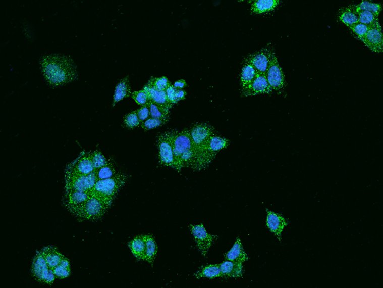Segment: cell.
<instances>
[{
	"instance_id": "6da1fadb",
	"label": "cell",
	"mask_w": 383,
	"mask_h": 288,
	"mask_svg": "<svg viewBox=\"0 0 383 288\" xmlns=\"http://www.w3.org/2000/svg\"><path fill=\"white\" fill-rule=\"evenodd\" d=\"M43 74L50 85H65L78 77L76 67L70 58L59 55L44 57L41 61Z\"/></svg>"
},
{
	"instance_id": "d6986e66",
	"label": "cell",
	"mask_w": 383,
	"mask_h": 288,
	"mask_svg": "<svg viewBox=\"0 0 383 288\" xmlns=\"http://www.w3.org/2000/svg\"><path fill=\"white\" fill-rule=\"evenodd\" d=\"M90 191H66L65 193L64 203L67 208L81 205L90 198Z\"/></svg>"
},
{
	"instance_id": "7a4b0ae2",
	"label": "cell",
	"mask_w": 383,
	"mask_h": 288,
	"mask_svg": "<svg viewBox=\"0 0 383 288\" xmlns=\"http://www.w3.org/2000/svg\"><path fill=\"white\" fill-rule=\"evenodd\" d=\"M173 153L174 169L177 171L180 172L183 167H191L195 157V151L190 131H174Z\"/></svg>"
},
{
	"instance_id": "ffe728a7",
	"label": "cell",
	"mask_w": 383,
	"mask_h": 288,
	"mask_svg": "<svg viewBox=\"0 0 383 288\" xmlns=\"http://www.w3.org/2000/svg\"><path fill=\"white\" fill-rule=\"evenodd\" d=\"M225 259L226 260L238 261L242 263L249 259L239 238L237 239L232 248L226 254Z\"/></svg>"
},
{
	"instance_id": "44dd1931",
	"label": "cell",
	"mask_w": 383,
	"mask_h": 288,
	"mask_svg": "<svg viewBox=\"0 0 383 288\" xmlns=\"http://www.w3.org/2000/svg\"><path fill=\"white\" fill-rule=\"evenodd\" d=\"M257 71L251 64L244 61L242 67V73L240 75V83L242 86V91L247 89L254 80Z\"/></svg>"
},
{
	"instance_id": "2e32d148",
	"label": "cell",
	"mask_w": 383,
	"mask_h": 288,
	"mask_svg": "<svg viewBox=\"0 0 383 288\" xmlns=\"http://www.w3.org/2000/svg\"><path fill=\"white\" fill-rule=\"evenodd\" d=\"M266 225L272 233L281 241L282 232L284 228L288 225V220L281 215L266 210Z\"/></svg>"
},
{
	"instance_id": "5bb4252c",
	"label": "cell",
	"mask_w": 383,
	"mask_h": 288,
	"mask_svg": "<svg viewBox=\"0 0 383 288\" xmlns=\"http://www.w3.org/2000/svg\"><path fill=\"white\" fill-rule=\"evenodd\" d=\"M272 92V88L269 86L265 73L257 71L254 80L249 87L242 91L243 96L256 95L261 93H269Z\"/></svg>"
},
{
	"instance_id": "8d00e7d4",
	"label": "cell",
	"mask_w": 383,
	"mask_h": 288,
	"mask_svg": "<svg viewBox=\"0 0 383 288\" xmlns=\"http://www.w3.org/2000/svg\"><path fill=\"white\" fill-rule=\"evenodd\" d=\"M349 28L355 33L356 37L360 40L365 37L368 30H369V26L361 23H357L356 25L349 26Z\"/></svg>"
},
{
	"instance_id": "3957f363",
	"label": "cell",
	"mask_w": 383,
	"mask_h": 288,
	"mask_svg": "<svg viewBox=\"0 0 383 288\" xmlns=\"http://www.w3.org/2000/svg\"><path fill=\"white\" fill-rule=\"evenodd\" d=\"M228 140L218 136H211L208 140L196 151L191 167L196 170H201L208 167L223 149L228 147Z\"/></svg>"
},
{
	"instance_id": "74e56055",
	"label": "cell",
	"mask_w": 383,
	"mask_h": 288,
	"mask_svg": "<svg viewBox=\"0 0 383 288\" xmlns=\"http://www.w3.org/2000/svg\"><path fill=\"white\" fill-rule=\"evenodd\" d=\"M124 123L127 128L131 129L138 126L141 123V121L139 119L137 112H132L127 114L125 117Z\"/></svg>"
},
{
	"instance_id": "9c48e42d",
	"label": "cell",
	"mask_w": 383,
	"mask_h": 288,
	"mask_svg": "<svg viewBox=\"0 0 383 288\" xmlns=\"http://www.w3.org/2000/svg\"><path fill=\"white\" fill-rule=\"evenodd\" d=\"M190 229L196 242L197 248L205 257L212 243L217 238V236L208 234L203 224L190 225Z\"/></svg>"
},
{
	"instance_id": "8992f818",
	"label": "cell",
	"mask_w": 383,
	"mask_h": 288,
	"mask_svg": "<svg viewBox=\"0 0 383 288\" xmlns=\"http://www.w3.org/2000/svg\"><path fill=\"white\" fill-rule=\"evenodd\" d=\"M31 273L37 281L46 284H52L56 278L53 270L48 266L41 251H38L33 258Z\"/></svg>"
},
{
	"instance_id": "4316f807",
	"label": "cell",
	"mask_w": 383,
	"mask_h": 288,
	"mask_svg": "<svg viewBox=\"0 0 383 288\" xmlns=\"http://www.w3.org/2000/svg\"><path fill=\"white\" fill-rule=\"evenodd\" d=\"M354 13H357L360 11H369L371 13L376 14L379 16L380 11L382 10L381 4H375L373 2H369L367 1H362L360 4L355 5V6H349Z\"/></svg>"
},
{
	"instance_id": "52a82bcc",
	"label": "cell",
	"mask_w": 383,
	"mask_h": 288,
	"mask_svg": "<svg viewBox=\"0 0 383 288\" xmlns=\"http://www.w3.org/2000/svg\"><path fill=\"white\" fill-rule=\"evenodd\" d=\"M173 136L174 131L161 134L158 140L159 158L161 164L174 168L175 160L173 153Z\"/></svg>"
},
{
	"instance_id": "60d3db41",
	"label": "cell",
	"mask_w": 383,
	"mask_h": 288,
	"mask_svg": "<svg viewBox=\"0 0 383 288\" xmlns=\"http://www.w3.org/2000/svg\"><path fill=\"white\" fill-rule=\"evenodd\" d=\"M187 92L184 90L177 89L175 91V99L178 103L180 100H184L186 97Z\"/></svg>"
},
{
	"instance_id": "d6a6232c",
	"label": "cell",
	"mask_w": 383,
	"mask_h": 288,
	"mask_svg": "<svg viewBox=\"0 0 383 288\" xmlns=\"http://www.w3.org/2000/svg\"><path fill=\"white\" fill-rule=\"evenodd\" d=\"M94 171H95L96 176H97V181L112 178L116 175L114 166H113V163L110 162V161L105 166L95 169Z\"/></svg>"
},
{
	"instance_id": "30bf717a",
	"label": "cell",
	"mask_w": 383,
	"mask_h": 288,
	"mask_svg": "<svg viewBox=\"0 0 383 288\" xmlns=\"http://www.w3.org/2000/svg\"><path fill=\"white\" fill-rule=\"evenodd\" d=\"M366 46L372 51L377 53L382 52L383 37L382 29L379 23L373 26H369L367 34L361 40Z\"/></svg>"
},
{
	"instance_id": "b9f144b4",
	"label": "cell",
	"mask_w": 383,
	"mask_h": 288,
	"mask_svg": "<svg viewBox=\"0 0 383 288\" xmlns=\"http://www.w3.org/2000/svg\"><path fill=\"white\" fill-rule=\"evenodd\" d=\"M187 86L186 81L184 80H180L176 81L173 86L177 89L183 90Z\"/></svg>"
},
{
	"instance_id": "9a60e30c",
	"label": "cell",
	"mask_w": 383,
	"mask_h": 288,
	"mask_svg": "<svg viewBox=\"0 0 383 288\" xmlns=\"http://www.w3.org/2000/svg\"><path fill=\"white\" fill-rule=\"evenodd\" d=\"M65 179H66V191L72 190L90 191L86 185V175L77 174L71 170L66 169Z\"/></svg>"
},
{
	"instance_id": "1f68e13d",
	"label": "cell",
	"mask_w": 383,
	"mask_h": 288,
	"mask_svg": "<svg viewBox=\"0 0 383 288\" xmlns=\"http://www.w3.org/2000/svg\"><path fill=\"white\" fill-rule=\"evenodd\" d=\"M147 105L148 106L149 109H150V117L151 118L169 120L170 110L161 107L160 106L155 104V103L151 102L150 100Z\"/></svg>"
},
{
	"instance_id": "5b68a950",
	"label": "cell",
	"mask_w": 383,
	"mask_h": 288,
	"mask_svg": "<svg viewBox=\"0 0 383 288\" xmlns=\"http://www.w3.org/2000/svg\"><path fill=\"white\" fill-rule=\"evenodd\" d=\"M126 180L127 177L122 174H116L112 178L100 180L90 191L91 196L97 197L112 205Z\"/></svg>"
},
{
	"instance_id": "f1b7e54d",
	"label": "cell",
	"mask_w": 383,
	"mask_h": 288,
	"mask_svg": "<svg viewBox=\"0 0 383 288\" xmlns=\"http://www.w3.org/2000/svg\"><path fill=\"white\" fill-rule=\"evenodd\" d=\"M197 278H215L222 277L220 265H209L204 266L196 273Z\"/></svg>"
},
{
	"instance_id": "f35d334b",
	"label": "cell",
	"mask_w": 383,
	"mask_h": 288,
	"mask_svg": "<svg viewBox=\"0 0 383 288\" xmlns=\"http://www.w3.org/2000/svg\"><path fill=\"white\" fill-rule=\"evenodd\" d=\"M132 98L136 101L137 104L141 106L146 105L150 102L148 94L144 90L132 93Z\"/></svg>"
},
{
	"instance_id": "f546056e",
	"label": "cell",
	"mask_w": 383,
	"mask_h": 288,
	"mask_svg": "<svg viewBox=\"0 0 383 288\" xmlns=\"http://www.w3.org/2000/svg\"><path fill=\"white\" fill-rule=\"evenodd\" d=\"M355 14L358 16V23L368 26H373L379 23L378 16L371 12L360 11Z\"/></svg>"
},
{
	"instance_id": "836d02e7",
	"label": "cell",
	"mask_w": 383,
	"mask_h": 288,
	"mask_svg": "<svg viewBox=\"0 0 383 288\" xmlns=\"http://www.w3.org/2000/svg\"><path fill=\"white\" fill-rule=\"evenodd\" d=\"M91 161L94 169H99L100 167L105 166L109 163L102 153L100 151L97 150L95 152L91 153Z\"/></svg>"
},
{
	"instance_id": "ba28073f",
	"label": "cell",
	"mask_w": 383,
	"mask_h": 288,
	"mask_svg": "<svg viewBox=\"0 0 383 288\" xmlns=\"http://www.w3.org/2000/svg\"><path fill=\"white\" fill-rule=\"evenodd\" d=\"M265 75L272 90L280 91L285 86V76L275 53L272 55L268 68L265 72Z\"/></svg>"
},
{
	"instance_id": "d590c367",
	"label": "cell",
	"mask_w": 383,
	"mask_h": 288,
	"mask_svg": "<svg viewBox=\"0 0 383 288\" xmlns=\"http://www.w3.org/2000/svg\"><path fill=\"white\" fill-rule=\"evenodd\" d=\"M148 83L158 90L165 91L172 85L165 76L161 77V78H152Z\"/></svg>"
},
{
	"instance_id": "4fadbf2b",
	"label": "cell",
	"mask_w": 383,
	"mask_h": 288,
	"mask_svg": "<svg viewBox=\"0 0 383 288\" xmlns=\"http://www.w3.org/2000/svg\"><path fill=\"white\" fill-rule=\"evenodd\" d=\"M81 175H88L94 171L91 161V153L83 151L77 159L67 167V169Z\"/></svg>"
},
{
	"instance_id": "603a6c76",
	"label": "cell",
	"mask_w": 383,
	"mask_h": 288,
	"mask_svg": "<svg viewBox=\"0 0 383 288\" xmlns=\"http://www.w3.org/2000/svg\"><path fill=\"white\" fill-rule=\"evenodd\" d=\"M131 93V86L129 84V77L127 76L120 81L115 88V94L113 96V107L124 98L129 97Z\"/></svg>"
},
{
	"instance_id": "e0dca14e",
	"label": "cell",
	"mask_w": 383,
	"mask_h": 288,
	"mask_svg": "<svg viewBox=\"0 0 383 288\" xmlns=\"http://www.w3.org/2000/svg\"><path fill=\"white\" fill-rule=\"evenodd\" d=\"M143 90L148 94L149 99L151 102L155 103L161 107L165 108V109L168 110L172 109L173 105L169 102L167 96H166V91L158 90L148 83L144 86Z\"/></svg>"
},
{
	"instance_id": "e575fe53",
	"label": "cell",
	"mask_w": 383,
	"mask_h": 288,
	"mask_svg": "<svg viewBox=\"0 0 383 288\" xmlns=\"http://www.w3.org/2000/svg\"><path fill=\"white\" fill-rule=\"evenodd\" d=\"M168 121L167 119H159L155 118H148L146 121L141 122V126L144 130L148 131L154 128H158V127L162 126Z\"/></svg>"
},
{
	"instance_id": "484cf974",
	"label": "cell",
	"mask_w": 383,
	"mask_h": 288,
	"mask_svg": "<svg viewBox=\"0 0 383 288\" xmlns=\"http://www.w3.org/2000/svg\"><path fill=\"white\" fill-rule=\"evenodd\" d=\"M129 246L134 256L138 259L143 260L146 249L143 236L135 237L129 242Z\"/></svg>"
},
{
	"instance_id": "7c38bea8",
	"label": "cell",
	"mask_w": 383,
	"mask_h": 288,
	"mask_svg": "<svg viewBox=\"0 0 383 288\" xmlns=\"http://www.w3.org/2000/svg\"><path fill=\"white\" fill-rule=\"evenodd\" d=\"M273 53L268 48H263L258 52L249 55L245 61L251 64L257 71L265 73Z\"/></svg>"
},
{
	"instance_id": "8fae6325",
	"label": "cell",
	"mask_w": 383,
	"mask_h": 288,
	"mask_svg": "<svg viewBox=\"0 0 383 288\" xmlns=\"http://www.w3.org/2000/svg\"><path fill=\"white\" fill-rule=\"evenodd\" d=\"M190 134L196 155V151L213 135V129L206 124H197L190 131Z\"/></svg>"
},
{
	"instance_id": "d4e9b609",
	"label": "cell",
	"mask_w": 383,
	"mask_h": 288,
	"mask_svg": "<svg viewBox=\"0 0 383 288\" xmlns=\"http://www.w3.org/2000/svg\"><path fill=\"white\" fill-rule=\"evenodd\" d=\"M144 242H145V254L143 260L148 261V262L152 263L155 259L157 253V246H156L155 239L153 236L150 235H145L143 236Z\"/></svg>"
},
{
	"instance_id": "83f0119b",
	"label": "cell",
	"mask_w": 383,
	"mask_h": 288,
	"mask_svg": "<svg viewBox=\"0 0 383 288\" xmlns=\"http://www.w3.org/2000/svg\"><path fill=\"white\" fill-rule=\"evenodd\" d=\"M339 18L340 21L345 24L348 27L358 23V16L354 13L350 7L340 10Z\"/></svg>"
},
{
	"instance_id": "277c9868",
	"label": "cell",
	"mask_w": 383,
	"mask_h": 288,
	"mask_svg": "<svg viewBox=\"0 0 383 288\" xmlns=\"http://www.w3.org/2000/svg\"><path fill=\"white\" fill-rule=\"evenodd\" d=\"M111 205L97 197L91 196L87 201L81 205L71 206L67 209L77 217L94 221L100 219Z\"/></svg>"
},
{
	"instance_id": "4dcf8cb0",
	"label": "cell",
	"mask_w": 383,
	"mask_h": 288,
	"mask_svg": "<svg viewBox=\"0 0 383 288\" xmlns=\"http://www.w3.org/2000/svg\"><path fill=\"white\" fill-rule=\"evenodd\" d=\"M54 274L58 278L68 277L71 274V265L69 259L64 257L59 265L52 269Z\"/></svg>"
},
{
	"instance_id": "7402d4cb",
	"label": "cell",
	"mask_w": 383,
	"mask_h": 288,
	"mask_svg": "<svg viewBox=\"0 0 383 288\" xmlns=\"http://www.w3.org/2000/svg\"><path fill=\"white\" fill-rule=\"evenodd\" d=\"M41 252H42L48 266L52 270L59 265L60 261L64 257L58 251L56 247L53 246L45 247Z\"/></svg>"
},
{
	"instance_id": "cb8c5ba5",
	"label": "cell",
	"mask_w": 383,
	"mask_h": 288,
	"mask_svg": "<svg viewBox=\"0 0 383 288\" xmlns=\"http://www.w3.org/2000/svg\"><path fill=\"white\" fill-rule=\"evenodd\" d=\"M279 4L278 0H257L252 5L253 13L262 14L273 11Z\"/></svg>"
},
{
	"instance_id": "ab89813d",
	"label": "cell",
	"mask_w": 383,
	"mask_h": 288,
	"mask_svg": "<svg viewBox=\"0 0 383 288\" xmlns=\"http://www.w3.org/2000/svg\"><path fill=\"white\" fill-rule=\"evenodd\" d=\"M136 112L141 122L146 121L149 117H150V109L147 105L141 106L140 109L136 110Z\"/></svg>"
},
{
	"instance_id": "ac0fdd59",
	"label": "cell",
	"mask_w": 383,
	"mask_h": 288,
	"mask_svg": "<svg viewBox=\"0 0 383 288\" xmlns=\"http://www.w3.org/2000/svg\"><path fill=\"white\" fill-rule=\"evenodd\" d=\"M222 277H242L243 275V263L238 261L226 260L220 264Z\"/></svg>"
}]
</instances>
